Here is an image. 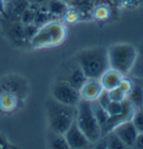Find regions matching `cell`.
I'll return each mask as SVG.
<instances>
[{
  "instance_id": "e575fe53",
  "label": "cell",
  "mask_w": 143,
  "mask_h": 149,
  "mask_svg": "<svg viewBox=\"0 0 143 149\" xmlns=\"http://www.w3.org/2000/svg\"><path fill=\"white\" fill-rule=\"evenodd\" d=\"M140 1H141V3H143V0H140Z\"/></svg>"
},
{
  "instance_id": "9c48e42d",
  "label": "cell",
  "mask_w": 143,
  "mask_h": 149,
  "mask_svg": "<svg viewBox=\"0 0 143 149\" xmlns=\"http://www.w3.org/2000/svg\"><path fill=\"white\" fill-rule=\"evenodd\" d=\"M64 137H65L66 143L70 149L86 148L89 146V143H92L87 139V137L83 134V131L78 128V126L76 125L75 121L70 125L67 131L64 134Z\"/></svg>"
},
{
  "instance_id": "d6986e66",
  "label": "cell",
  "mask_w": 143,
  "mask_h": 149,
  "mask_svg": "<svg viewBox=\"0 0 143 149\" xmlns=\"http://www.w3.org/2000/svg\"><path fill=\"white\" fill-rule=\"evenodd\" d=\"M92 108H93L95 118H96L97 123H99V125H100L101 131H102V129L104 128V126H105L106 123H107V120H108L110 115H108V112L106 111L105 108H103L96 100L92 102Z\"/></svg>"
},
{
  "instance_id": "44dd1931",
  "label": "cell",
  "mask_w": 143,
  "mask_h": 149,
  "mask_svg": "<svg viewBox=\"0 0 143 149\" xmlns=\"http://www.w3.org/2000/svg\"><path fill=\"white\" fill-rule=\"evenodd\" d=\"M110 16H111V9L106 5H99L93 8V17L96 20L103 21V20H106Z\"/></svg>"
},
{
  "instance_id": "83f0119b",
  "label": "cell",
  "mask_w": 143,
  "mask_h": 149,
  "mask_svg": "<svg viewBox=\"0 0 143 149\" xmlns=\"http://www.w3.org/2000/svg\"><path fill=\"white\" fill-rule=\"evenodd\" d=\"M121 3L128 9H134L141 3V1L140 0H121Z\"/></svg>"
},
{
  "instance_id": "5bb4252c",
  "label": "cell",
  "mask_w": 143,
  "mask_h": 149,
  "mask_svg": "<svg viewBox=\"0 0 143 149\" xmlns=\"http://www.w3.org/2000/svg\"><path fill=\"white\" fill-rule=\"evenodd\" d=\"M126 99L135 110L143 109V79L137 77L133 79V88L126 96Z\"/></svg>"
},
{
  "instance_id": "7c38bea8",
  "label": "cell",
  "mask_w": 143,
  "mask_h": 149,
  "mask_svg": "<svg viewBox=\"0 0 143 149\" xmlns=\"http://www.w3.org/2000/svg\"><path fill=\"white\" fill-rule=\"evenodd\" d=\"M23 101L13 93L0 90V112L2 113H13L23 106Z\"/></svg>"
},
{
  "instance_id": "4316f807",
  "label": "cell",
  "mask_w": 143,
  "mask_h": 149,
  "mask_svg": "<svg viewBox=\"0 0 143 149\" xmlns=\"http://www.w3.org/2000/svg\"><path fill=\"white\" fill-rule=\"evenodd\" d=\"M99 104H100L103 108H105L108 106V104L111 102V98H110V96H108V91H106V90H103V93H101V96L99 97V99L96 100Z\"/></svg>"
},
{
  "instance_id": "e0dca14e",
  "label": "cell",
  "mask_w": 143,
  "mask_h": 149,
  "mask_svg": "<svg viewBox=\"0 0 143 149\" xmlns=\"http://www.w3.org/2000/svg\"><path fill=\"white\" fill-rule=\"evenodd\" d=\"M46 3H47L46 6L47 10L51 16L55 17H63L69 8L68 3L63 0H48Z\"/></svg>"
},
{
  "instance_id": "f1b7e54d",
  "label": "cell",
  "mask_w": 143,
  "mask_h": 149,
  "mask_svg": "<svg viewBox=\"0 0 143 149\" xmlns=\"http://www.w3.org/2000/svg\"><path fill=\"white\" fill-rule=\"evenodd\" d=\"M15 146L10 143V141L7 139L6 137L2 134H0V149H8V148H13Z\"/></svg>"
},
{
  "instance_id": "4fadbf2b",
  "label": "cell",
  "mask_w": 143,
  "mask_h": 149,
  "mask_svg": "<svg viewBox=\"0 0 143 149\" xmlns=\"http://www.w3.org/2000/svg\"><path fill=\"white\" fill-rule=\"evenodd\" d=\"M6 33L16 44H23V42L29 44L28 39L26 37L24 25L19 20H10V22L6 27Z\"/></svg>"
},
{
  "instance_id": "5b68a950",
  "label": "cell",
  "mask_w": 143,
  "mask_h": 149,
  "mask_svg": "<svg viewBox=\"0 0 143 149\" xmlns=\"http://www.w3.org/2000/svg\"><path fill=\"white\" fill-rule=\"evenodd\" d=\"M75 123L92 143H95L102 137L101 127L95 118L92 102L83 99L80 100L76 106Z\"/></svg>"
},
{
  "instance_id": "1f68e13d",
  "label": "cell",
  "mask_w": 143,
  "mask_h": 149,
  "mask_svg": "<svg viewBox=\"0 0 143 149\" xmlns=\"http://www.w3.org/2000/svg\"><path fill=\"white\" fill-rule=\"evenodd\" d=\"M139 57H141V58H143V44L140 46V48H139Z\"/></svg>"
},
{
  "instance_id": "f546056e",
  "label": "cell",
  "mask_w": 143,
  "mask_h": 149,
  "mask_svg": "<svg viewBox=\"0 0 143 149\" xmlns=\"http://www.w3.org/2000/svg\"><path fill=\"white\" fill-rule=\"evenodd\" d=\"M133 148L143 149V134H139V136H137V140H135V143H134Z\"/></svg>"
},
{
  "instance_id": "7402d4cb",
  "label": "cell",
  "mask_w": 143,
  "mask_h": 149,
  "mask_svg": "<svg viewBox=\"0 0 143 149\" xmlns=\"http://www.w3.org/2000/svg\"><path fill=\"white\" fill-rule=\"evenodd\" d=\"M124 101V100H123ZM122 102H118V101H112L108 104V106L106 107V111L108 112L110 116H114V115H118L123 111L124 109V104Z\"/></svg>"
},
{
  "instance_id": "52a82bcc",
  "label": "cell",
  "mask_w": 143,
  "mask_h": 149,
  "mask_svg": "<svg viewBox=\"0 0 143 149\" xmlns=\"http://www.w3.org/2000/svg\"><path fill=\"white\" fill-rule=\"evenodd\" d=\"M51 98L57 100L58 102L67 106L76 107L81 100L78 90L70 86L68 82L64 80H58L54 84L51 89Z\"/></svg>"
},
{
  "instance_id": "30bf717a",
  "label": "cell",
  "mask_w": 143,
  "mask_h": 149,
  "mask_svg": "<svg viewBox=\"0 0 143 149\" xmlns=\"http://www.w3.org/2000/svg\"><path fill=\"white\" fill-rule=\"evenodd\" d=\"M103 87L101 85L99 79H91L87 78V80L84 82V85L80 88L78 93L81 96V99L93 102L95 100L99 99L101 93H103Z\"/></svg>"
},
{
  "instance_id": "484cf974",
  "label": "cell",
  "mask_w": 143,
  "mask_h": 149,
  "mask_svg": "<svg viewBox=\"0 0 143 149\" xmlns=\"http://www.w3.org/2000/svg\"><path fill=\"white\" fill-rule=\"evenodd\" d=\"M108 96H110V98H111L112 101H118V102H122L123 100L126 99V96L118 87L112 89V90H110L108 91Z\"/></svg>"
},
{
  "instance_id": "9a60e30c",
  "label": "cell",
  "mask_w": 143,
  "mask_h": 149,
  "mask_svg": "<svg viewBox=\"0 0 143 149\" xmlns=\"http://www.w3.org/2000/svg\"><path fill=\"white\" fill-rule=\"evenodd\" d=\"M123 77L124 76L120 74L118 71H116L115 69L108 68L106 71H104V74L101 76L99 80H100L103 89L106 91H110L114 88L118 87V85H120Z\"/></svg>"
},
{
  "instance_id": "603a6c76",
  "label": "cell",
  "mask_w": 143,
  "mask_h": 149,
  "mask_svg": "<svg viewBox=\"0 0 143 149\" xmlns=\"http://www.w3.org/2000/svg\"><path fill=\"white\" fill-rule=\"evenodd\" d=\"M132 121H133L134 126L137 127L139 134H143V109H137L134 111Z\"/></svg>"
},
{
  "instance_id": "ffe728a7",
  "label": "cell",
  "mask_w": 143,
  "mask_h": 149,
  "mask_svg": "<svg viewBox=\"0 0 143 149\" xmlns=\"http://www.w3.org/2000/svg\"><path fill=\"white\" fill-rule=\"evenodd\" d=\"M35 18H36V9L34 8V5H29V7L26 9L24 13H21L19 21L23 25H30L35 22Z\"/></svg>"
},
{
  "instance_id": "cb8c5ba5",
  "label": "cell",
  "mask_w": 143,
  "mask_h": 149,
  "mask_svg": "<svg viewBox=\"0 0 143 149\" xmlns=\"http://www.w3.org/2000/svg\"><path fill=\"white\" fill-rule=\"evenodd\" d=\"M118 88L122 93H124L125 96H128V95L130 93L131 90H132V88H133V79H130V78H128L126 76H124V77L122 78V80H121Z\"/></svg>"
},
{
  "instance_id": "6da1fadb",
  "label": "cell",
  "mask_w": 143,
  "mask_h": 149,
  "mask_svg": "<svg viewBox=\"0 0 143 149\" xmlns=\"http://www.w3.org/2000/svg\"><path fill=\"white\" fill-rule=\"evenodd\" d=\"M67 36L66 25L61 20H49L38 27L36 33L30 38L29 45L34 49L53 48L62 45Z\"/></svg>"
},
{
  "instance_id": "ba28073f",
  "label": "cell",
  "mask_w": 143,
  "mask_h": 149,
  "mask_svg": "<svg viewBox=\"0 0 143 149\" xmlns=\"http://www.w3.org/2000/svg\"><path fill=\"white\" fill-rule=\"evenodd\" d=\"M113 131L118 136V138L122 140V143L125 145L126 148H133L135 140L139 136V131L137 127L134 126L132 119L131 120H125L123 123L118 124Z\"/></svg>"
},
{
  "instance_id": "d6a6232c",
  "label": "cell",
  "mask_w": 143,
  "mask_h": 149,
  "mask_svg": "<svg viewBox=\"0 0 143 149\" xmlns=\"http://www.w3.org/2000/svg\"><path fill=\"white\" fill-rule=\"evenodd\" d=\"M63 1H65V2H67V3H68V5H69V2H70L72 0H63Z\"/></svg>"
},
{
  "instance_id": "277c9868",
  "label": "cell",
  "mask_w": 143,
  "mask_h": 149,
  "mask_svg": "<svg viewBox=\"0 0 143 149\" xmlns=\"http://www.w3.org/2000/svg\"><path fill=\"white\" fill-rule=\"evenodd\" d=\"M110 68L115 69L123 76L131 74L134 63L137 61L139 52L137 49L129 44H118L107 49Z\"/></svg>"
},
{
  "instance_id": "836d02e7",
  "label": "cell",
  "mask_w": 143,
  "mask_h": 149,
  "mask_svg": "<svg viewBox=\"0 0 143 149\" xmlns=\"http://www.w3.org/2000/svg\"><path fill=\"white\" fill-rule=\"evenodd\" d=\"M4 1H6V2H9V1H13V0H4Z\"/></svg>"
},
{
  "instance_id": "8fae6325",
  "label": "cell",
  "mask_w": 143,
  "mask_h": 149,
  "mask_svg": "<svg viewBox=\"0 0 143 149\" xmlns=\"http://www.w3.org/2000/svg\"><path fill=\"white\" fill-rule=\"evenodd\" d=\"M59 80H64L66 82H68L70 86H73L74 88H76L77 90H80V88L84 85V82L87 80L86 74H84V71L82 70V68L80 67V65L77 63V61L75 62L74 65H72L68 69L67 72L65 74L63 79Z\"/></svg>"
},
{
  "instance_id": "4dcf8cb0",
  "label": "cell",
  "mask_w": 143,
  "mask_h": 149,
  "mask_svg": "<svg viewBox=\"0 0 143 149\" xmlns=\"http://www.w3.org/2000/svg\"><path fill=\"white\" fill-rule=\"evenodd\" d=\"M28 1H29V3H32V5H44L48 0H28Z\"/></svg>"
},
{
  "instance_id": "3957f363",
  "label": "cell",
  "mask_w": 143,
  "mask_h": 149,
  "mask_svg": "<svg viewBox=\"0 0 143 149\" xmlns=\"http://www.w3.org/2000/svg\"><path fill=\"white\" fill-rule=\"evenodd\" d=\"M46 113L49 130L64 135L76 118V107L67 106L50 98L46 102Z\"/></svg>"
},
{
  "instance_id": "2e32d148",
  "label": "cell",
  "mask_w": 143,
  "mask_h": 149,
  "mask_svg": "<svg viewBox=\"0 0 143 149\" xmlns=\"http://www.w3.org/2000/svg\"><path fill=\"white\" fill-rule=\"evenodd\" d=\"M28 0H13L9 1L6 5V13H8V17H10V20H19L21 13L25 11L29 7Z\"/></svg>"
},
{
  "instance_id": "d4e9b609",
  "label": "cell",
  "mask_w": 143,
  "mask_h": 149,
  "mask_svg": "<svg viewBox=\"0 0 143 149\" xmlns=\"http://www.w3.org/2000/svg\"><path fill=\"white\" fill-rule=\"evenodd\" d=\"M131 72L134 74V77L143 79V58L137 57V61L134 63V66H133V68L131 70Z\"/></svg>"
},
{
  "instance_id": "ac0fdd59",
  "label": "cell",
  "mask_w": 143,
  "mask_h": 149,
  "mask_svg": "<svg viewBox=\"0 0 143 149\" xmlns=\"http://www.w3.org/2000/svg\"><path fill=\"white\" fill-rule=\"evenodd\" d=\"M48 147L53 149H69L64 135L49 130L48 135Z\"/></svg>"
},
{
  "instance_id": "8992f818",
  "label": "cell",
  "mask_w": 143,
  "mask_h": 149,
  "mask_svg": "<svg viewBox=\"0 0 143 149\" xmlns=\"http://www.w3.org/2000/svg\"><path fill=\"white\" fill-rule=\"evenodd\" d=\"M0 90L13 93L23 102L27 99L30 93V88L27 79L25 77L16 74H7L0 78Z\"/></svg>"
},
{
  "instance_id": "7a4b0ae2",
  "label": "cell",
  "mask_w": 143,
  "mask_h": 149,
  "mask_svg": "<svg viewBox=\"0 0 143 149\" xmlns=\"http://www.w3.org/2000/svg\"><path fill=\"white\" fill-rule=\"evenodd\" d=\"M76 61L87 78L91 79H100L104 71L110 68L107 49L104 47L83 50L76 56Z\"/></svg>"
}]
</instances>
